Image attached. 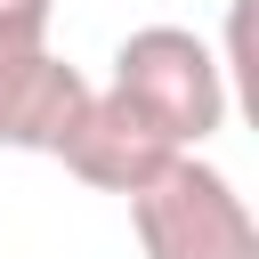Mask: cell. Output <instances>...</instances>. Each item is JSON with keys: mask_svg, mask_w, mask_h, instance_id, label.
<instances>
[{"mask_svg": "<svg viewBox=\"0 0 259 259\" xmlns=\"http://www.w3.org/2000/svg\"><path fill=\"white\" fill-rule=\"evenodd\" d=\"M113 97H130L178 154H194L202 138L227 130V65L210 57L202 32L186 24H138L121 49H113Z\"/></svg>", "mask_w": 259, "mask_h": 259, "instance_id": "1", "label": "cell"}, {"mask_svg": "<svg viewBox=\"0 0 259 259\" xmlns=\"http://www.w3.org/2000/svg\"><path fill=\"white\" fill-rule=\"evenodd\" d=\"M49 16H57V0H0V57L49 49Z\"/></svg>", "mask_w": 259, "mask_h": 259, "instance_id": "5", "label": "cell"}, {"mask_svg": "<svg viewBox=\"0 0 259 259\" xmlns=\"http://www.w3.org/2000/svg\"><path fill=\"white\" fill-rule=\"evenodd\" d=\"M130 227H138L146 259H259L251 202L202 154H178L154 186H138L130 194Z\"/></svg>", "mask_w": 259, "mask_h": 259, "instance_id": "2", "label": "cell"}, {"mask_svg": "<svg viewBox=\"0 0 259 259\" xmlns=\"http://www.w3.org/2000/svg\"><path fill=\"white\" fill-rule=\"evenodd\" d=\"M81 105H89V81H81V65H65L57 49H16V57H0V146H8V154H57Z\"/></svg>", "mask_w": 259, "mask_h": 259, "instance_id": "4", "label": "cell"}, {"mask_svg": "<svg viewBox=\"0 0 259 259\" xmlns=\"http://www.w3.org/2000/svg\"><path fill=\"white\" fill-rule=\"evenodd\" d=\"M57 162H65L81 186H97V194H138V186H154V178L178 162V146H170V138H162L130 97L89 89V105L73 113V130H65Z\"/></svg>", "mask_w": 259, "mask_h": 259, "instance_id": "3", "label": "cell"}]
</instances>
